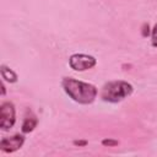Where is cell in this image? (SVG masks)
Returning a JSON list of instances; mask_svg holds the SVG:
<instances>
[{
	"label": "cell",
	"instance_id": "cell-1",
	"mask_svg": "<svg viewBox=\"0 0 157 157\" xmlns=\"http://www.w3.org/2000/svg\"><path fill=\"white\" fill-rule=\"evenodd\" d=\"M61 87L65 93L78 104H91L94 102L98 94V90L94 85L74 77H63Z\"/></svg>",
	"mask_w": 157,
	"mask_h": 157
},
{
	"label": "cell",
	"instance_id": "cell-2",
	"mask_svg": "<svg viewBox=\"0 0 157 157\" xmlns=\"http://www.w3.org/2000/svg\"><path fill=\"white\" fill-rule=\"evenodd\" d=\"M132 92L134 87L131 83L123 80H115L103 85L101 90V98L108 103H118L129 97Z\"/></svg>",
	"mask_w": 157,
	"mask_h": 157
},
{
	"label": "cell",
	"instance_id": "cell-3",
	"mask_svg": "<svg viewBox=\"0 0 157 157\" xmlns=\"http://www.w3.org/2000/svg\"><path fill=\"white\" fill-rule=\"evenodd\" d=\"M97 64V59L93 55L83 54V53H75L69 58V65L74 71H86L94 67Z\"/></svg>",
	"mask_w": 157,
	"mask_h": 157
},
{
	"label": "cell",
	"instance_id": "cell-4",
	"mask_svg": "<svg viewBox=\"0 0 157 157\" xmlns=\"http://www.w3.org/2000/svg\"><path fill=\"white\" fill-rule=\"evenodd\" d=\"M16 123V109L12 102H4L0 105V129L10 130Z\"/></svg>",
	"mask_w": 157,
	"mask_h": 157
},
{
	"label": "cell",
	"instance_id": "cell-5",
	"mask_svg": "<svg viewBox=\"0 0 157 157\" xmlns=\"http://www.w3.org/2000/svg\"><path fill=\"white\" fill-rule=\"evenodd\" d=\"M25 144V136L21 134H15L10 137H4L0 141V150L5 153H12L20 150Z\"/></svg>",
	"mask_w": 157,
	"mask_h": 157
},
{
	"label": "cell",
	"instance_id": "cell-6",
	"mask_svg": "<svg viewBox=\"0 0 157 157\" xmlns=\"http://www.w3.org/2000/svg\"><path fill=\"white\" fill-rule=\"evenodd\" d=\"M0 74H1V78H2L4 81L10 82V83H15V82H17V80H18L17 74H16L12 69H10L9 66H6V65H4V64L0 66Z\"/></svg>",
	"mask_w": 157,
	"mask_h": 157
},
{
	"label": "cell",
	"instance_id": "cell-7",
	"mask_svg": "<svg viewBox=\"0 0 157 157\" xmlns=\"http://www.w3.org/2000/svg\"><path fill=\"white\" fill-rule=\"evenodd\" d=\"M37 123H38V120H37V118H36L34 115L27 117V118L23 120L22 126H21L22 132H23V134H29V132H32V131L34 130V128L37 126Z\"/></svg>",
	"mask_w": 157,
	"mask_h": 157
},
{
	"label": "cell",
	"instance_id": "cell-8",
	"mask_svg": "<svg viewBox=\"0 0 157 157\" xmlns=\"http://www.w3.org/2000/svg\"><path fill=\"white\" fill-rule=\"evenodd\" d=\"M151 44L152 47L157 48V23H155L153 28L151 29Z\"/></svg>",
	"mask_w": 157,
	"mask_h": 157
},
{
	"label": "cell",
	"instance_id": "cell-9",
	"mask_svg": "<svg viewBox=\"0 0 157 157\" xmlns=\"http://www.w3.org/2000/svg\"><path fill=\"white\" fill-rule=\"evenodd\" d=\"M102 145L103 146H107V147H114V146H118L119 145V141L118 140H114V139H103L102 140Z\"/></svg>",
	"mask_w": 157,
	"mask_h": 157
},
{
	"label": "cell",
	"instance_id": "cell-10",
	"mask_svg": "<svg viewBox=\"0 0 157 157\" xmlns=\"http://www.w3.org/2000/svg\"><path fill=\"white\" fill-rule=\"evenodd\" d=\"M141 34H142V37H147L148 34H151V31H150V26H148V23H144V25H142Z\"/></svg>",
	"mask_w": 157,
	"mask_h": 157
},
{
	"label": "cell",
	"instance_id": "cell-11",
	"mask_svg": "<svg viewBox=\"0 0 157 157\" xmlns=\"http://www.w3.org/2000/svg\"><path fill=\"white\" fill-rule=\"evenodd\" d=\"M74 145L75 146H86L87 145V141L86 140H75L74 141Z\"/></svg>",
	"mask_w": 157,
	"mask_h": 157
},
{
	"label": "cell",
	"instance_id": "cell-12",
	"mask_svg": "<svg viewBox=\"0 0 157 157\" xmlns=\"http://www.w3.org/2000/svg\"><path fill=\"white\" fill-rule=\"evenodd\" d=\"M1 96H5L6 94V88H5V85H4V80L1 81Z\"/></svg>",
	"mask_w": 157,
	"mask_h": 157
}]
</instances>
